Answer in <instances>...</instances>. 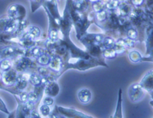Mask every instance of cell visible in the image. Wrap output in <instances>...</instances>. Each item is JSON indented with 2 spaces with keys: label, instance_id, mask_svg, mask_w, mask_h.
Returning <instances> with one entry per match:
<instances>
[{
  "label": "cell",
  "instance_id": "6da1fadb",
  "mask_svg": "<svg viewBox=\"0 0 153 118\" xmlns=\"http://www.w3.org/2000/svg\"><path fill=\"white\" fill-rule=\"evenodd\" d=\"M18 22L13 20L7 16H4L0 17V38H12L15 32Z\"/></svg>",
  "mask_w": 153,
  "mask_h": 118
},
{
  "label": "cell",
  "instance_id": "9c48e42d",
  "mask_svg": "<svg viewBox=\"0 0 153 118\" xmlns=\"http://www.w3.org/2000/svg\"><path fill=\"white\" fill-rule=\"evenodd\" d=\"M143 89L151 92L152 90V71L151 70L143 78L140 84Z\"/></svg>",
  "mask_w": 153,
  "mask_h": 118
},
{
  "label": "cell",
  "instance_id": "7a4b0ae2",
  "mask_svg": "<svg viewBox=\"0 0 153 118\" xmlns=\"http://www.w3.org/2000/svg\"><path fill=\"white\" fill-rule=\"evenodd\" d=\"M26 15V10L25 7L21 4H13L10 5L7 10V17L17 22H20L24 20Z\"/></svg>",
  "mask_w": 153,
  "mask_h": 118
},
{
  "label": "cell",
  "instance_id": "836d02e7",
  "mask_svg": "<svg viewBox=\"0 0 153 118\" xmlns=\"http://www.w3.org/2000/svg\"><path fill=\"white\" fill-rule=\"evenodd\" d=\"M0 89H4V90H7V91H8V92H10L13 93V92L11 90V89H10L9 87H7L6 86H5V85L4 84V83H2V81L1 79V78H0Z\"/></svg>",
  "mask_w": 153,
  "mask_h": 118
},
{
  "label": "cell",
  "instance_id": "e575fe53",
  "mask_svg": "<svg viewBox=\"0 0 153 118\" xmlns=\"http://www.w3.org/2000/svg\"><path fill=\"white\" fill-rule=\"evenodd\" d=\"M143 2V1H132V2L134 4V5H140Z\"/></svg>",
  "mask_w": 153,
  "mask_h": 118
},
{
  "label": "cell",
  "instance_id": "484cf974",
  "mask_svg": "<svg viewBox=\"0 0 153 118\" xmlns=\"http://www.w3.org/2000/svg\"><path fill=\"white\" fill-rule=\"evenodd\" d=\"M97 19L100 21V22H102V21H103L105 20L106 17H107V13L106 11L105 10H102L99 13H97L96 16Z\"/></svg>",
  "mask_w": 153,
  "mask_h": 118
},
{
  "label": "cell",
  "instance_id": "5b68a950",
  "mask_svg": "<svg viewBox=\"0 0 153 118\" xmlns=\"http://www.w3.org/2000/svg\"><path fill=\"white\" fill-rule=\"evenodd\" d=\"M22 50L14 46L2 47L0 49V60L2 59H9L16 57L22 53Z\"/></svg>",
  "mask_w": 153,
  "mask_h": 118
},
{
  "label": "cell",
  "instance_id": "7c38bea8",
  "mask_svg": "<svg viewBox=\"0 0 153 118\" xmlns=\"http://www.w3.org/2000/svg\"><path fill=\"white\" fill-rule=\"evenodd\" d=\"M78 97L81 102L87 103L91 98V93L87 89H82L78 92Z\"/></svg>",
  "mask_w": 153,
  "mask_h": 118
},
{
  "label": "cell",
  "instance_id": "d590c367",
  "mask_svg": "<svg viewBox=\"0 0 153 118\" xmlns=\"http://www.w3.org/2000/svg\"><path fill=\"white\" fill-rule=\"evenodd\" d=\"M48 118H57L56 116H55L54 114H51V115H48Z\"/></svg>",
  "mask_w": 153,
  "mask_h": 118
},
{
  "label": "cell",
  "instance_id": "f1b7e54d",
  "mask_svg": "<svg viewBox=\"0 0 153 118\" xmlns=\"http://www.w3.org/2000/svg\"><path fill=\"white\" fill-rule=\"evenodd\" d=\"M0 110L7 113V114H10V113L8 112V111L6 107L5 104L4 103V102L2 101V99L1 98H0Z\"/></svg>",
  "mask_w": 153,
  "mask_h": 118
},
{
  "label": "cell",
  "instance_id": "cb8c5ba5",
  "mask_svg": "<svg viewBox=\"0 0 153 118\" xmlns=\"http://www.w3.org/2000/svg\"><path fill=\"white\" fill-rule=\"evenodd\" d=\"M104 4L102 3V1H97L95 4L93 5V8L94 10L97 13L103 10Z\"/></svg>",
  "mask_w": 153,
  "mask_h": 118
},
{
  "label": "cell",
  "instance_id": "83f0119b",
  "mask_svg": "<svg viewBox=\"0 0 153 118\" xmlns=\"http://www.w3.org/2000/svg\"><path fill=\"white\" fill-rule=\"evenodd\" d=\"M118 1H109L108 4H106V7L108 9L113 10L116 8L118 5Z\"/></svg>",
  "mask_w": 153,
  "mask_h": 118
},
{
  "label": "cell",
  "instance_id": "3957f363",
  "mask_svg": "<svg viewBox=\"0 0 153 118\" xmlns=\"http://www.w3.org/2000/svg\"><path fill=\"white\" fill-rule=\"evenodd\" d=\"M144 95L143 89L139 83H134L131 85L128 89V96L133 102L140 101Z\"/></svg>",
  "mask_w": 153,
  "mask_h": 118
},
{
  "label": "cell",
  "instance_id": "d6a6232c",
  "mask_svg": "<svg viewBox=\"0 0 153 118\" xmlns=\"http://www.w3.org/2000/svg\"><path fill=\"white\" fill-rule=\"evenodd\" d=\"M124 42H125V46L126 47H131L133 46L134 42L133 40H130L129 38H127L126 40H124Z\"/></svg>",
  "mask_w": 153,
  "mask_h": 118
},
{
  "label": "cell",
  "instance_id": "44dd1931",
  "mask_svg": "<svg viewBox=\"0 0 153 118\" xmlns=\"http://www.w3.org/2000/svg\"><path fill=\"white\" fill-rule=\"evenodd\" d=\"M38 95L39 94L35 91L29 92V93H27V101L33 104L34 102L37 101L39 96Z\"/></svg>",
  "mask_w": 153,
  "mask_h": 118
},
{
  "label": "cell",
  "instance_id": "7402d4cb",
  "mask_svg": "<svg viewBox=\"0 0 153 118\" xmlns=\"http://www.w3.org/2000/svg\"><path fill=\"white\" fill-rule=\"evenodd\" d=\"M39 112L43 117H47L50 114V108L49 106L43 104L39 107Z\"/></svg>",
  "mask_w": 153,
  "mask_h": 118
},
{
  "label": "cell",
  "instance_id": "8992f818",
  "mask_svg": "<svg viewBox=\"0 0 153 118\" xmlns=\"http://www.w3.org/2000/svg\"><path fill=\"white\" fill-rule=\"evenodd\" d=\"M59 110L62 114H63L68 118H93L81 112L75 111L73 109L59 107Z\"/></svg>",
  "mask_w": 153,
  "mask_h": 118
},
{
  "label": "cell",
  "instance_id": "e0dca14e",
  "mask_svg": "<svg viewBox=\"0 0 153 118\" xmlns=\"http://www.w3.org/2000/svg\"><path fill=\"white\" fill-rule=\"evenodd\" d=\"M119 92V99L116 108L115 113L114 114L113 118H123L122 117V111H121V89Z\"/></svg>",
  "mask_w": 153,
  "mask_h": 118
},
{
  "label": "cell",
  "instance_id": "f546056e",
  "mask_svg": "<svg viewBox=\"0 0 153 118\" xmlns=\"http://www.w3.org/2000/svg\"><path fill=\"white\" fill-rule=\"evenodd\" d=\"M19 96H20V99L22 102L26 103L27 101V93H26L25 92H20L19 93Z\"/></svg>",
  "mask_w": 153,
  "mask_h": 118
},
{
  "label": "cell",
  "instance_id": "1f68e13d",
  "mask_svg": "<svg viewBox=\"0 0 153 118\" xmlns=\"http://www.w3.org/2000/svg\"><path fill=\"white\" fill-rule=\"evenodd\" d=\"M53 102H54V100L53 98L50 96H47L44 99V104L47 105L48 106L51 105L53 104Z\"/></svg>",
  "mask_w": 153,
  "mask_h": 118
},
{
  "label": "cell",
  "instance_id": "4dcf8cb0",
  "mask_svg": "<svg viewBox=\"0 0 153 118\" xmlns=\"http://www.w3.org/2000/svg\"><path fill=\"white\" fill-rule=\"evenodd\" d=\"M38 71H39V74L41 75L42 76H43L44 77L47 76L48 73L47 68H46L45 67H40V68H38Z\"/></svg>",
  "mask_w": 153,
  "mask_h": 118
},
{
  "label": "cell",
  "instance_id": "52a82bcc",
  "mask_svg": "<svg viewBox=\"0 0 153 118\" xmlns=\"http://www.w3.org/2000/svg\"><path fill=\"white\" fill-rule=\"evenodd\" d=\"M31 64L30 59L26 57H21L15 64V69L17 72H23L25 71Z\"/></svg>",
  "mask_w": 153,
  "mask_h": 118
},
{
  "label": "cell",
  "instance_id": "d4e9b609",
  "mask_svg": "<svg viewBox=\"0 0 153 118\" xmlns=\"http://www.w3.org/2000/svg\"><path fill=\"white\" fill-rule=\"evenodd\" d=\"M127 34L128 38H129L130 40H133L136 39L137 36V33L136 31L134 29H133V28H131V29H128V31H127Z\"/></svg>",
  "mask_w": 153,
  "mask_h": 118
},
{
  "label": "cell",
  "instance_id": "5bb4252c",
  "mask_svg": "<svg viewBox=\"0 0 153 118\" xmlns=\"http://www.w3.org/2000/svg\"><path fill=\"white\" fill-rule=\"evenodd\" d=\"M13 62L9 59H2L0 60V70L2 72H6L12 68Z\"/></svg>",
  "mask_w": 153,
  "mask_h": 118
},
{
  "label": "cell",
  "instance_id": "9a60e30c",
  "mask_svg": "<svg viewBox=\"0 0 153 118\" xmlns=\"http://www.w3.org/2000/svg\"><path fill=\"white\" fill-rule=\"evenodd\" d=\"M28 80L32 85H34L35 86H38L41 83V78L39 75L36 74H30L29 75Z\"/></svg>",
  "mask_w": 153,
  "mask_h": 118
},
{
  "label": "cell",
  "instance_id": "30bf717a",
  "mask_svg": "<svg viewBox=\"0 0 153 118\" xmlns=\"http://www.w3.org/2000/svg\"><path fill=\"white\" fill-rule=\"evenodd\" d=\"M29 77L26 76V74H18L16 82V86L17 89L19 90H24L27 85V80H29Z\"/></svg>",
  "mask_w": 153,
  "mask_h": 118
},
{
  "label": "cell",
  "instance_id": "4fadbf2b",
  "mask_svg": "<svg viewBox=\"0 0 153 118\" xmlns=\"http://www.w3.org/2000/svg\"><path fill=\"white\" fill-rule=\"evenodd\" d=\"M49 63H50V68L54 71H60L62 66V59L60 58L57 56L53 57L52 59H51Z\"/></svg>",
  "mask_w": 153,
  "mask_h": 118
},
{
  "label": "cell",
  "instance_id": "ba28073f",
  "mask_svg": "<svg viewBox=\"0 0 153 118\" xmlns=\"http://www.w3.org/2000/svg\"><path fill=\"white\" fill-rule=\"evenodd\" d=\"M59 90L60 89L58 84L54 81L47 83L45 88V94L47 95L48 96L51 98L57 96L59 92Z\"/></svg>",
  "mask_w": 153,
  "mask_h": 118
},
{
  "label": "cell",
  "instance_id": "ffe728a7",
  "mask_svg": "<svg viewBox=\"0 0 153 118\" xmlns=\"http://www.w3.org/2000/svg\"><path fill=\"white\" fill-rule=\"evenodd\" d=\"M129 57L130 60L134 62H137L140 61L142 58L140 54L137 51L131 52L129 54Z\"/></svg>",
  "mask_w": 153,
  "mask_h": 118
},
{
  "label": "cell",
  "instance_id": "ac0fdd59",
  "mask_svg": "<svg viewBox=\"0 0 153 118\" xmlns=\"http://www.w3.org/2000/svg\"><path fill=\"white\" fill-rule=\"evenodd\" d=\"M103 55L104 57L106 58L112 59L116 56L117 53L113 48H109V49H106L103 52Z\"/></svg>",
  "mask_w": 153,
  "mask_h": 118
},
{
  "label": "cell",
  "instance_id": "d6986e66",
  "mask_svg": "<svg viewBox=\"0 0 153 118\" xmlns=\"http://www.w3.org/2000/svg\"><path fill=\"white\" fill-rule=\"evenodd\" d=\"M29 53L31 56L35 58H38L39 56H41L44 53L43 50L41 48H39L37 47H34L31 48Z\"/></svg>",
  "mask_w": 153,
  "mask_h": 118
},
{
  "label": "cell",
  "instance_id": "2e32d148",
  "mask_svg": "<svg viewBox=\"0 0 153 118\" xmlns=\"http://www.w3.org/2000/svg\"><path fill=\"white\" fill-rule=\"evenodd\" d=\"M50 59H51L49 57V56L47 54L43 53L42 55H41V56H39L38 58L37 61L39 64L45 66V65H48L50 63Z\"/></svg>",
  "mask_w": 153,
  "mask_h": 118
},
{
  "label": "cell",
  "instance_id": "4316f807",
  "mask_svg": "<svg viewBox=\"0 0 153 118\" xmlns=\"http://www.w3.org/2000/svg\"><path fill=\"white\" fill-rule=\"evenodd\" d=\"M119 12L123 15H126L129 13H130V7L127 5H123L120 9H119Z\"/></svg>",
  "mask_w": 153,
  "mask_h": 118
},
{
  "label": "cell",
  "instance_id": "603a6c76",
  "mask_svg": "<svg viewBox=\"0 0 153 118\" xmlns=\"http://www.w3.org/2000/svg\"><path fill=\"white\" fill-rule=\"evenodd\" d=\"M114 44H115V43H114V40L112 38H109V37L105 38L103 41V44L106 49L112 48Z\"/></svg>",
  "mask_w": 153,
  "mask_h": 118
},
{
  "label": "cell",
  "instance_id": "8fae6325",
  "mask_svg": "<svg viewBox=\"0 0 153 118\" xmlns=\"http://www.w3.org/2000/svg\"><path fill=\"white\" fill-rule=\"evenodd\" d=\"M27 37L32 40H34L35 39L38 38L41 34V31L39 28L36 26H31L27 28V30L26 32L23 33Z\"/></svg>",
  "mask_w": 153,
  "mask_h": 118
},
{
  "label": "cell",
  "instance_id": "277c9868",
  "mask_svg": "<svg viewBox=\"0 0 153 118\" xmlns=\"http://www.w3.org/2000/svg\"><path fill=\"white\" fill-rule=\"evenodd\" d=\"M17 75L18 74L16 69L11 68L8 71L2 72L1 79L4 84L8 87L9 86H13L16 84Z\"/></svg>",
  "mask_w": 153,
  "mask_h": 118
}]
</instances>
